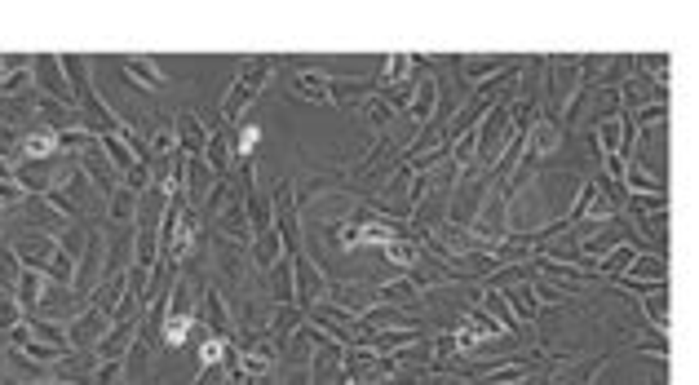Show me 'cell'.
<instances>
[{
	"instance_id": "cell-29",
	"label": "cell",
	"mask_w": 699,
	"mask_h": 385,
	"mask_svg": "<svg viewBox=\"0 0 699 385\" xmlns=\"http://www.w3.org/2000/svg\"><path fill=\"white\" fill-rule=\"evenodd\" d=\"M399 111L390 106V98H367V106H364V120L372 124V129H385L390 120H394Z\"/></svg>"
},
{
	"instance_id": "cell-7",
	"label": "cell",
	"mask_w": 699,
	"mask_h": 385,
	"mask_svg": "<svg viewBox=\"0 0 699 385\" xmlns=\"http://www.w3.org/2000/svg\"><path fill=\"white\" fill-rule=\"evenodd\" d=\"M217 235L235 240V244H253V222H248V212H244L239 200H231L226 209L217 212Z\"/></svg>"
},
{
	"instance_id": "cell-9",
	"label": "cell",
	"mask_w": 699,
	"mask_h": 385,
	"mask_svg": "<svg viewBox=\"0 0 699 385\" xmlns=\"http://www.w3.org/2000/svg\"><path fill=\"white\" fill-rule=\"evenodd\" d=\"M527 160H540V155H554L558 151V142H563V129L554 124V120H544V115H535L532 124H527Z\"/></svg>"
},
{
	"instance_id": "cell-16",
	"label": "cell",
	"mask_w": 699,
	"mask_h": 385,
	"mask_svg": "<svg viewBox=\"0 0 699 385\" xmlns=\"http://www.w3.org/2000/svg\"><path fill=\"white\" fill-rule=\"evenodd\" d=\"M434 106H438V84H434V80H421V84L412 89V103H407V111H412V120H416L421 129L430 124Z\"/></svg>"
},
{
	"instance_id": "cell-3",
	"label": "cell",
	"mask_w": 699,
	"mask_h": 385,
	"mask_svg": "<svg viewBox=\"0 0 699 385\" xmlns=\"http://www.w3.org/2000/svg\"><path fill=\"white\" fill-rule=\"evenodd\" d=\"M500 332H504V328H500L496 319L483 315V311L474 306V311H465V323L452 332V346H456L461 354H474L483 341H492V337H500Z\"/></svg>"
},
{
	"instance_id": "cell-39",
	"label": "cell",
	"mask_w": 699,
	"mask_h": 385,
	"mask_svg": "<svg viewBox=\"0 0 699 385\" xmlns=\"http://www.w3.org/2000/svg\"><path fill=\"white\" fill-rule=\"evenodd\" d=\"M129 67H134L137 75H146V80H151V84H160V80H165V75H160V71H155V63H146V58H129Z\"/></svg>"
},
{
	"instance_id": "cell-1",
	"label": "cell",
	"mask_w": 699,
	"mask_h": 385,
	"mask_svg": "<svg viewBox=\"0 0 699 385\" xmlns=\"http://www.w3.org/2000/svg\"><path fill=\"white\" fill-rule=\"evenodd\" d=\"M390 240H407V226L403 222H390L385 212L376 209H359L350 222L336 226V248H367V244H390Z\"/></svg>"
},
{
	"instance_id": "cell-19",
	"label": "cell",
	"mask_w": 699,
	"mask_h": 385,
	"mask_svg": "<svg viewBox=\"0 0 699 385\" xmlns=\"http://www.w3.org/2000/svg\"><path fill=\"white\" fill-rule=\"evenodd\" d=\"M376 301H385V306H399V301H421V288L412 280H376Z\"/></svg>"
},
{
	"instance_id": "cell-24",
	"label": "cell",
	"mask_w": 699,
	"mask_h": 385,
	"mask_svg": "<svg viewBox=\"0 0 699 385\" xmlns=\"http://www.w3.org/2000/svg\"><path fill=\"white\" fill-rule=\"evenodd\" d=\"M293 89H297L305 103H333V89H328V75H315V71H301L297 80H293Z\"/></svg>"
},
{
	"instance_id": "cell-40",
	"label": "cell",
	"mask_w": 699,
	"mask_h": 385,
	"mask_svg": "<svg viewBox=\"0 0 699 385\" xmlns=\"http://www.w3.org/2000/svg\"><path fill=\"white\" fill-rule=\"evenodd\" d=\"M177 142H173V133H155V151H173Z\"/></svg>"
},
{
	"instance_id": "cell-22",
	"label": "cell",
	"mask_w": 699,
	"mask_h": 385,
	"mask_svg": "<svg viewBox=\"0 0 699 385\" xmlns=\"http://www.w3.org/2000/svg\"><path fill=\"white\" fill-rule=\"evenodd\" d=\"M633 257H637V244H633V240H624L620 248H611V252L602 257V262H598V271L606 275V280H624V271H629V262H633Z\"/></svg>"
},
{
	"instance_id": "cell-8",
	"label": "cell",
	"mask_w": 699,
	"mask_h": 385,
	"mask_svg": "<svg viewBox=\"0 0 699 385\" xmlns=\"http://www.w3.org/2000/svg\"><path fill=\"white\" fill-rule=\"evenodd\" d=\"M262 275H266V292H270L275 306H297V301H293V257H288V252H284L270 271H262Z\"/></svg>"
},
{
	"instance_id": "cell-4",
	"label": "cell",
	"mask_w": 699,
	"mask_h": 385,
	"mask_svg": "<svg viewBox=\"0 0 699 385\" xmlns=\"http://www.w3.org/2000/svg\"><path fill=\"white\" fill-rule=\"evenodd\" d=\"M575 191H580V200H575V209H566V226H575L580 217H589V222H611L615 217V204H611V195L598 182H580Z\"/></svg>"
},
{
	"instance_id": "cell-25",
	"label": "cell",
	"mask_w": 699,
	"mask_h": 385,
	"mask_svg": "<svg viewBox=\"0 0 699 385\" xmlns=\"http://www.w3.org/2000/svg\"><path fill=\"white\" fill-rule=\"evenodd\" d=\"M504 301H509V311H514V315H523L527 323H535V319H540V306H535V297H532V288H527V283H509V288H504Z\"/></svg>"
},
{
	"instance_id": "cell-33",
	"label": "cell",
	"mask_w": 699,
	"mask_h": 385,
	"mask_svg": "<svg viewBox=\"0 0 699 385\" xmlns=\"http://www.w3.org/2000/svg\"><path fill=\"white\" fill-rule=\"evenodd\" d=\"M226 350H231V346H226L222 337H213V341H204L200 363H204V368H222V359H226Z\"/></svg>"
},
{
	"instance_id": "cell-14",
	"label": "cell",
	"mask_w": 699,
	"mask_h": 385,
	"mask_svg": "<svg viewBox=\"0 0 699 385\" xmlns=\"http://www.w3.org/2000/svg\"><path fill=\"white\" fill-rule=\"evenodd\" d=\"M270 368H275V350H270L266 341H257V346H248V350L239 354V372L253 377V381L270 377Z\"/></svg>"
},
{
	"instance_id": "cell-23",
	"label": "cell",
	"mask_w": 699,
	"mask_h": 385,
	"mask_svg": "<svg viewBox=\"0 0 699 385\" xmlns=\"http://www.w3.org/2000/svg\"><path fill=\"white\" fill-rule=\"evenodd\" d=\"M279 257H284V240H279L275 226H270V231L257 235V244H253V266H257V271H270Z\"/></svg>"
},
{
	"instance_id": "cell-10",
	"label": "cell",
	"mask_w": 699,
	"mask_h": 385,
	"mask_svg": "<svg viewBox=\"0 0 699 385\" xmlns=\"http://www.w3.org/2000/svg\"><path fill=\"white\" fill-rule=\"evenodd\" d=\"M421 337H430V328L425 323H412V328H385V332H372L367 337V346L372 350H403V346H416Z\"/></svg>"
},
{
	"instance_id": "cell-37",
	"label": "cell",
	"mask_w": 699,
	"mask_h": 385,
	"mask_svg": "<svg viewBox=\"0 0 699 385\" xmlns=\"http://www.w3.org/2000/svg\"><path fill=\"white\" fill-rule=\"evenodd\" d=\"M602 368H606V359H594V363H584L575 377H566V381H558V385H589V381H594V377L602 372Z\"/></svg>"
},
{
	"instance_id": "cell-12",
	"label": "cell",
	"mask_w": 699,
	"mask_h": 385,
	"mask_svg": "<svg viewBox=\"0 0 699 385\" xmlns=\"http://www.w3.org/2000/svg\"><path fill=\"white\" fill-rule=\"evenodd\" d=\"M474 301H478V311H483V315H492V319H496V323L504 328V332H514V328H518V315L509 311L504 292H496V288H478V292H474Z\"/></svg>"
},
{
	"instance_id": "cell-15",
	"label": "cell",
	"mask_w": 699,
	"mask_h": 385,
	"mask_svg": "<svg viewBox=\"0 0 699 385\" xmlns=\"http://www.w3.org/2000/svg\"><path fill=\"white\" fill-rule=\"evenodd\" d=\"M620 186H629V195H668V182L655 173H646L642 164H633V169H624V177H620Z\"/></svg>"
},
{
	"instance_id": "cell-20",
	"label": "cell",
	"mask_w": 699,
	"mask_h": 385,
	"mask_svg": "<svg viewBox=\"0 0 699 385\" xmlns=\"http://www.w3.org/2000/svg\"><path fill=\"white\" fill-rule=\"evenodd\" d=\"M532 377V363L527 359H514V363H500V368H487L483 377H478V385H518Z\"/></svg>"
},
{
	"instance_id": "cell-21",
	"label": "cell",
	"mask_w": 699,
	"mask_h": 385,
	"mask_svg": "<svg viewBox=\"0 0 699 385\" xmlns=\"http://www.w3.org/2000/svg\"><path fill=\"white\" fill-rule=\"evenodd\" d=\"M297 319H301V306H275V311H270V319H266V328H262L266 346H270V341H279V337H288V332L297 328Z\"/></svg>"
},
{
	"instance_id": "cell-30",
	"label": "cell",
	"mask_w": 699,
	"mask_h": 385,
	"mask_svg": "<svg viewBox=\"0 0 699 385\" xmlns=\"http://www.w3.org/2000/svg\"><path fill=\"white\" fill-rule=\"evenodd\" d=\"M527 288H532L535 306H563L566 301V288H558V283H549V280H532Z\"/></svg>"
},
{
	"instance_id": "cell-41",
	"label": "cell",
	"mask_w": 699,
	"mask_h": 385,
	"mask_svg": "<svg viewBox=\"0 0 699 385\" xmlns=\"http://www.w3.org/2000/svg\"><path fill=\"white\" fill-rule=\"evenodd\" d=\"M310 377H315L310 368H297V377H293V381H288V385H310Z\"/></svg>"
},
{
	"instance_id": "cell-2",
	"label": "cell",
	"mask_w": 699,
	"mask_h": 385,
	"mask_svg": "<svg viewBox=\"0 0 699 385\" xmlns=\"http://www.w3.org/2000/svg\"><path fill=\"white\" fill-rule=\"evenodd\" d=\"M270 71H275L270 67V58H257V63H248V67L235 75V84L226 89V98H222V120H226V124H235V120L248 111V103L266 89Z\"/></svg>"
},
{
	"instance_id": "cell-31",
	"label": "cell",
	"mask_w": 699,
	"mask_h": 385,
	"mask_svg": "<svg viewBox=\"0 0 699 385\" xmlns=\"http://www.w3.org/2000/svg\"><path fill=\"white\" fill-rule=\"evenodd\" d=\"M412 63H416L412 54H394V58H385L381 80H385V84H399V80H407V67H412Z\"/></svg>"
},
{
	"instance_id": "cell-35",
	"label": "cell",
	"mask_w": 699,
	"mask_h": 385,
	"mask_svg": "<svg viewBox=\"0 0 699 385\" xmlns=\"http://www.w3.org/2000/svg\"><path fill=\"white\" fill-rule=\"evenodd\" d=\"M664 115H668V103H651V106H642V111H633L629 120L633 124H664Z\"/></svg>"
},
{
	"instance_id": "cell-36",
	"label": "cell",
	"mask_w": 699,
	"mask_h": 385,
	"mask_svg": "<svg viewBox=\"0 0 699 385\" xmlns=\"http://www.w3.org/2000/svg\"><path fill=\"white\" fill-rule=\"evenodd\" d=\"M231 177H217L213 182V191H208V209H222V204H231Z\"/></svg>"
},
{
	"instance_id": "cell-38",
	"label": "cell",
	"mask_w": 699,
	"mask_h": 385,
	"mask_svg": "<svg viewBox=\"0 0 699 385\" xmlns=\"http://www.w3.org/2000/svg\"><path fill=\"white\" fill-rule=\"evenodd\" d=\"M186 332H191V319H186V315H173V319H168V346L186 341Z\"/></svg>"
},
{
	"instance_id": "cell-26",
	"label": "cell",
	"mask_w": 699,
	"mask_h": 385,
	"mask_svg": "<svg viewBox=\"0 0 699 385\" xmlns=\"http://www.w3.org/2000/svg\"><path fill=\"white\" fill-rule=\"evenodd\" d=\"M385 262L399 266V271H412V266L421 262V244H416L412 235H407V240H390V244H385Z\"/></svg>"
},
{
	"instance_id": "cell-27",
	"label": "cell",
	"mask_w": 699,
	"mask_h": 385,
	"mask_svg": "<svg viewBox=\"0 0 699 385\" xmlns=\"http://www.w3.org/2000/svg\"><path fill=\"white\" fill-rule=\"evenodd\" d=\"M177 138H182V146L186 151H204V142H208V133H204V124H200V115H177Z\"/></svg>"
},
{
	"instance_id": "cell-34",
	"label": "cell",
	"mask_w": 699,
	"mask_h": 385,
	"mask_svg": "<svg viewBox=\"0 0 699 385\" xmlns=\"http://www.w3.org/2000/svg\"><path fill=\"white\" fill-rule=\"evenodd\" d=\"M257 138H262V129H257V124H244V129H239V138H235V151H239L244 160H253V151H257Z\"/></svg>"
},
{
	"instance_id": "cell-42",
	"label": "cell",
	"mask_w": 699,
	"mask_h": 385,
	"mask_svg": "<svg viewBox=\"0 0 699 385\" xmlns=\"http://www.w3.org/2000/svg\"><path fill=\"white\" fill-rule=\"evenodd\" d=\"M231 385H257V381H253V377H244V372L235 368V372H231Z\"/></svg>"
},
{
	"instance_id": "cell-28",
	"label": "cell",
	"mask_w": 699,
	"mask_h": 385,
	"mask_svg": "<svg viewBox=\"0 0 699 385\" xmlns=\"http://www.w3.org/2000/svg\"><path fill=\"white\" fill-rule=\"evenodd\" d=\"M500 58H469V63H461V80L465 84H483V80H492V75H500Z\"/></svg>"
},
{
	"instance_id": "cell-5",
	"label": "cell",
	"mask_w": 699,
	"mask_h": 385,
	"mask_svg": "<svg viewBox=\"0 0 699 385\" xmlns=\"http://www.w3.org/2000/svg\"><path fill=\"white\" fill-rule=\"evenodd\" d=\"M324 292H328V280H324V271L310 262V257H293V301L297 306H310V301H324Z\"/></svg>"
},
{
	"instance_id": "cell-13",
	"label": "cell",
	"mask_w": 699,
	"mask_h": 385,
	"mask_svg": "<svg viewBox=\"0 0 699 385\" xmlns=\"http://www.w3.org/2000/svg\"><path fill=\"white\" fill-rule=\"evenodd\" d=\"M200 160H204V169L213 177H226L231 173V142H226V133H208V142H204V151H200Z\"/></svg>"
},
{
	"instance_id": "cell-17",
	"label": "cell",
	"mask_w": 699,
	"mask_h": 385,
	"mask_svg": "<svg viewBox=\"0 0 699 385\" xmlns=\"http://www.w3.org/2000/svg\"><path fill=\"white\" fill-rule=\"evenodd\" d=\"M217 266H222V275H226V280H244V275H248L244 244H235V240H222V235H217Z\"/></svg>"
},
{
	"instance_id": "cell-11",
	"label": "cell",
	"mask_w": 699,
	"mask_h": 385,
	"mask_svg": "<svg viewBox=\"0 0 699 385\" xmlns=\"http://www.w3.org/2000/svg\"><path fill=\"white\" fill-rule=\"evenodd\" d=\"M620 244H624V231H620V222L611 217L606 226H598V231H594V235H589V240L580 244V252H584L589 262H602V257H606L611 248H620ZM589 262H584V271H589Z\"/></svg>"
},
{
	"instance_id": "cell-32",
	"label": "cell",
	"mask_w": 699,
	"mask_h": 385,
	"mask_svg": "<svg viewBox=\"0 0 699 385\" xmlns=\"http://www.w3.org/2000/svg\"><path fill=\"white\" fill-rule=\"evenodd\" d=\"M637 67L646 71V75H655V84H660V94L668 89V58L664 54H651V58H633Z\"/></svg>"
},
{
	"instance_id": "cell-18",
	"label": "cell",
	"mask_w": 699,
	"mask_h": 385,
	"mask_svg": "<svg viewBox=\"0 0 699 385\" xmlns=\"http://www.w3.org/2000/svg\"><path fill=\"white\" fill-rule=\"evenodd\" d=\"M195 235H200V212H182V222H168V240H173V252L182 257V252H191L195 244Z\"/></svg>"
},
{
	"instance_id": "cell-6",
	"label": "cell",
	"mask_w": 699,
	"mask_h": 385,
	"mask_svg": "<svg viewBox=\"0 0 699 385\" xmlns=\"http://www.w3.org/2000/svg\"><path fill=\"white\" fill-rule=\"evenodd\" d=\"M200 319L204 323H208V328H213V332H217V337H222V341H226V337H231V306H226V297H222V292H217V288H204L200 292Z\"/></svg>"
}]
</instances>
